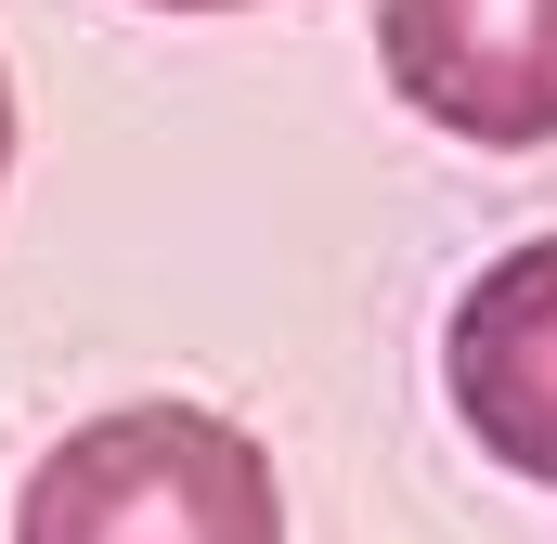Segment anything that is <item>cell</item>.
Segmentation results:
<instances>
[{
    "label": "cell",
    "instance_id": "obj_1",
    "mask_svg": "<svg viewBox=\"0 0 557 544\" xmlns=\"http://www.w3.org/2000/svg\"><path fill=\"white\" fill-rule=\"evenodd\" d=\"M13 544H285V493L234 415L117 403L26 467Z\"/></svg>",
    "mask_w": 557,
    "mask_h": 544
},
{
    "label": "cell",
    "instance_id": "obj_3",
    "mask_svg": "<svg viewBox=\"0 0 557 544\" xmlns=\"http://www.w3.org/2000/svg\"><path fill=\"white\" fill-rule=\"evenodd\" d=\"M441 390L467 415V441L519 480L557 493V234L506 247L454 298V337H441Z\"/></svg>",
    "mask_w": 557,
    "mask_h": 544
},
{
    "label": "cell",
    "instance_id": "obj_5",
    "mask_svg": "<svg viewBox=\"0 0 557 544\" xmlns=\"http://www.w3.org/2000/svg\"><path fill=\"white\" fill-rule=\"evenodd\" d=\"M169 13H234V0H169Z\"/></svg>",
    "mask_w": 557,
    "mask_h": 544
},
{
    "label": "cell",
    "instance_id": "obj_4",
    "mask_svg": "<svg viewBox=\"0 0 557 544\" xmlns=\"http://www.w3.org/2000/svg\"><path fill=\"white\" fill-rule=\"evenodd\" d=\"M0 169H13V78H0Z\"/></svg>",
    "mask_w": 557,
    "mask_h": 544
},
{
    "label": "cell",
    "instance_id": "obj_2",
    "mask_svg": "<svg viewBox=\"0 0 557 544\" xmlns=\"http://www.w3.org/2000/svg\"><path fill=\"white\" fill-rule=\"evenodd\" d=\"M376 65L480 156L557 143V0H376Z\"/></svg>",
    "mask_w": 557,
    "mask_h": 544
}]
</instances>
